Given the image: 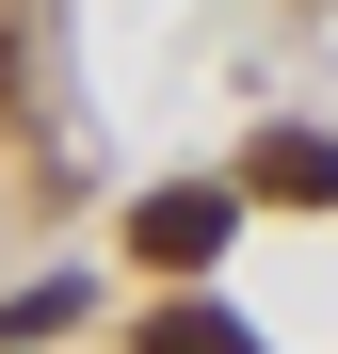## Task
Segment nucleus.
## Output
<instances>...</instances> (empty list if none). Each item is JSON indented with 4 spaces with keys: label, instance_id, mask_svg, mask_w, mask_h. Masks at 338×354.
I'll list each match as a JSON object with an SVG mask.
<instances>
[{
    "label": "nucleus",
    "instance_id": "1",
    "mask_svg": "<svg viewBox=\"0 0 338 354\" xmlns=\"http://www.w3.org/2000/svg\"><path fill=\"white\" fill-rule=\"evenodd\" d=\"M225 242H242V177H161V194L129 209V258L145 274H209Z\"/></svg>",
    "mask_w": 338,
    "mask_h": 354
},
{
    "label": "nucleus",
    "instance_id": "2",
    "mask_svg": "<svg viewBox=\"0 0 338 354\" xmlns=\"http://www.w3.org/2000/svg\"><path fill=\"white\" fill-rule=\"evenodd\" d=\"M242 194H274V209H338V145H322V129H258V145H242Z\"/></svg>",
    "mask_w": 338,
    "mask_h": 354
},
{
    "label": "nucleus",
    "instance_id": "3",
    "mask_svg": "<svg viewBox=\"0 0 338 354\" xmlns=\"http://www.w3.org/2000/svg\"><path fill=\"white\" fill-rule=\"evenodd\" d=\"M145 354H258V322H225V306H161Z\"/></svg>",
    "mask_w": 338,
    "mask_h": 354
},
{
    "label": "nucleus",
    "instance_id": "4",
    "mask_svg": "<svg viewBox=\"0 0 338 354\" xmlns=\"http://www.w3.org/2000/svg\"><path fill=\"white\" fill-rule=\"evenodd\" d=\"M48 322H81V274H48V290H17V306H0V338H48Z\"/></svg>",
    "mask_w": 338,
    "mask_h": 354
}]
</instances>
